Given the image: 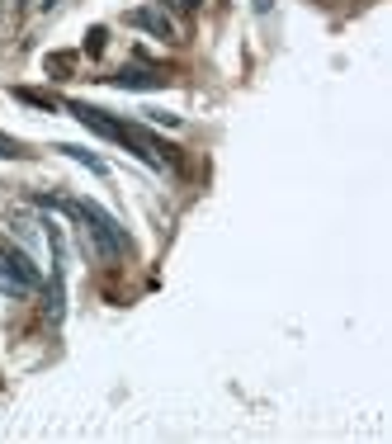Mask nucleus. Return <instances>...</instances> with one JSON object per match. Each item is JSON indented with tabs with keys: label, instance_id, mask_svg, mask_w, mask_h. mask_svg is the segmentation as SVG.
<instances>
[{
	"label": "nucleus",
	"instance_id": "f03ea898",
	"mask_svg": "<svg viewBox=\"0 0 392 444\" xmlns=\"http://www.w3.org/2000/svg\"><path fill=\"white\" fill-rule=\"evenodd\" d=\"M33 204H38V208H57V213H66L71 222H80V232L95 241V256H100V260H118V256H128V251H132V241H128V232L118 227V217H109L95 199H71V194H33Z\"/></svg>",
	"mask_w": 392,
	"mask_h": 444
},
{
	"label": "nucleus",
	"instance_id": "1a4fd4ad",
	"mask_svg": "<svg viewBox=\"0 0 392 444\" xmlns=\"http://www.w3.org/2000/svg\"><path fill=\"white\" fill-rule=\"evenodd\" d=\"M105 38H109V33H105L100 24H95L90 33H85V53H90V57H100V53H105Z\"/></svg>",
	"mask_w": 392,
	"mask_h": 444
},
{
	"label": "nucleus",
	"instance_id": "9b49d317",
	"mask_svg": "<svg viewBox=\"0 0 392 444\" xmlns=\"http://www.w3.org/2000/svg\"><path fill=\"white\" fill-rule=\"evenodd\" d=\"M170 5H175V10H184V15H194V10H199L204 0H170Z\"/></svg>",
	"mask_w": 392,
	"mask_h": 444
},
{
	"label": "nucleus",
	"instance_id": "0eeeda50",
	"mask_svg": "<svg viewBox=\"0 0 392 444\" xmlns=\"http://www.w3.org/2000/svg\"><path fill=\"white\" fill-rule=\"evenodd\" d=\"M57 152H62V157H71V161H80V166H90L95 175H109V166H105L100 157H95V152H85V147H66V142H62Z\"/></svg>",
	"mask_w": 392,
	"mask_h": 444
},
{
	"label": "nucleus",
	"instance_id": "f8f14e48",
	"mask_svg": "<svg viewBox=\"0 0 392 444\" xmlns=\"http://www.w3.org/2000/svg\"><path fill=\"white\" fill-rule=\"evenodd\" d=\"M269 5H274V0H256V10H260V15H265V10H269Z\"/></svg>",
	"mask_w": 392,
	"mask_h": 444
},
{
	"label": "nucleus",
	"instance_id": "6e6552de",
	"mask_svg": "<svg viewBox=\"0 0 392 444\" xmlns=\"http://www.w3.org/2000/svg\"><path fill=\"white\" fill-rule=\"evenodd\" d=\"M24 157H28L24 142H15V137H5V132H0V161H24Z\"/></svg>",
	"mask_w": 392,
	"mask_h": 444
},
{
	"label": "nucleus",
	"instance_id": "f257e3e1",
	"mask_svg": "<svg viewBox=\"0 0 392 444\" xmlns=\"http://www.w3.org/2000/svg\"><path fill=\"white\" fill-rule=\"evenodd\" d=\"M62 109L76 118V123H85L90 132H100L105 142H118V147H128L137 161H147L152 170H175L180 166V152L166 142V137H157L152 128H142V123H128V118H114V114H105V109L85 105V100H62Z\"/></svg>",
	"mask_w": 392,
	"mask_h": 444
},
{
	"label": "nucleus",
	"instance_id": "39448f33",
	"mask_svg": "<svg viewBox=\"0 0 392 444\" xmlns=\"http://www.w3.org/2000/svg\"><path fill=\"white\" fill-rule=\"evenodd\" d=\"M109 85H118V90H166V80L161 71H147V66H123V71H114V76H105Z\"/></svg>",
	"mask_w": 392,
	"mask_h": 444
},
{
	"label": "nucleus",
	"instance_id": "20e7f679",
	"mask_svg": "<svg viewBox=\"0 0 392 444\" xmlns=\"http://www.w3.org/2000/svg\"><path fill=\"white\" fill-rule=\"evenodd\" d=\"M123 24L147 28L152 38H161V43H175V24H170L161 10H152V5H137V10H128V15H123Z\"/></svg>",
	"mask_w": 392,
	"mask_h": 444
},
{
	"label": "nucleus",
	"instance_id": "9d476101",
	"mask_svg": "<svg viewBox=\"0 0 392 444\" xmlns=\"http://www.w3.org/2000/svg\"><path fill=\"white\" fill-rule=\"evenodd\" d=\"M147 123H166V128H180V114H166V109H142Z\"/></svg>",
	"mask_w": 392,
	"mask_h": 444
},
{
	"label": "nucleus",
	"instance_id": "423d86ee",
	"mask_svg": "<svg viewBox=\"0 0 392 444\" xmlns=\"http://www.w3.org/2000/svg\"><path fill=\"white\" fill-rule=\"evenodd\" d=\"M10 95H15V100H19V105L48 109V114H53V109H62V100H57V95H43V90H28V85H15V90H10Z\"/></svg>",
	"mask_w": 392,
	"mask_h": 444
},
{
	"label": "nucleus",
	"instance_id": "7ed1b4c3",
	"mask_svg": "<svg viewBox=\"0 0 392 444\" xmlns=\"http://www.w3.org/2000/svg\"><path fill=\"white\" fill-rule=\"evenodd\" d=\"M38 284H43L38 265L28 260L24 251H15V246H0V293L24 298V293H33Z\"/></svg>",
	"mask_w": 392,
	"mask_h": 444
}]
</instances>
